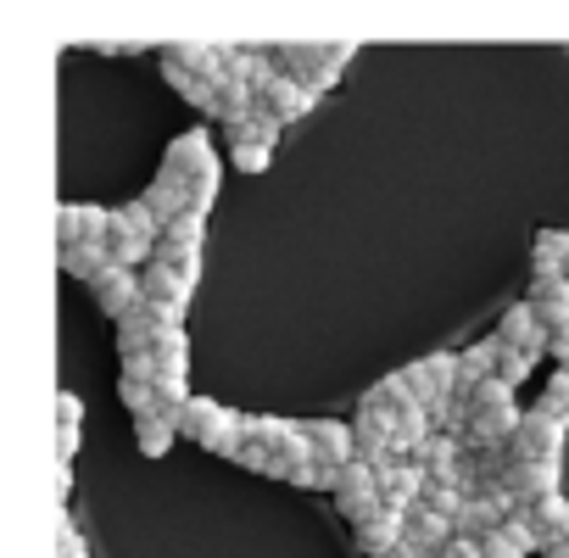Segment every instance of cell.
Segmentation results:
<instances>
[{
  "label": "cell",
  "instance_id": "cell-30",
  "mask_svg": "<svg viewBox=\"0 0 569 558\" xmlns=\"http://www.w3.org/2000/svg\"><path fill=\"white\" fill-rule=\"evenodd\" d=\"M402 375H408L413 402H425V408H430V402H441V386H436V375H430V363H425V358H419V363H408Z\"/></svg>",
  "mask_w": 569,
  "mask_h": 558
},
{
  "label": "cell",
  "instance_id": "cell-36",
  "mask_svg": "<svg viewBox=\"0 0 569 558\" xmlns=\"http://www.w3.org/2000/svg\"><path fill=\"white\" fill-rule=\"evenodd\" d=\"M480 558H525V552H519V547L497 530V536H486V541H480Z\"/></svg>",
  "mask_w": 569,
  "mask_h": 558
},
{
  "label": "cell",
  "instance_id": "cell-5",
  "mask_svg": "<svg viewBox=\"0 0 569 558\" xmlns=\"http://www.w3.org/2000/svg\"><path fill=\"white\" fill-rule=\"evenodd\" d=\"M352 536H358V552H363V558H391V552L408 541V514L380 508V514H369L363 525H352Z\"/></svg>",
  "mask_w": 569,
  "mask_h": 558
},
{
  "label": "cell",
  "instance_id": "cell-39",
  "mask_svg": "<svg viewBox=\"0 0 569 558\" xmlns=\"http://www.w3.org/2000/svg\"><path fill=\"white\" fill-rule=\"evenodd\" d=\"M547 352L558 358V369H569V330H558V336H547Z\"/></svg>",
  "mask_w": 569,
  "mask_h": 558
},
{
  "label": "cell",
  "instance_id": "cell-41",
  "mask_svg": "<svg viewBox=\"0 0 569 558\" xmlns=\"http://www.w3.org/2000/svg\"><path fill=\"white\" fill-rule=\"evenodd\" d=\"M547 558H569V541H552V547H547Z\"/></svg>",
  "mask_w": 569,
  "mask_h": 558
},
{
  "label": "cell",
  "instance_id": "cell-22",
  "mask_svg": "<svg viewBox=\"0 0 569 558\" xmlns=\"http://www.w3.org/2000/svg\"><path fill=\"white\" fill-rule=\"evenodd\" d=\"M157 262H162V268H173L190 291L201 286V251H184V246H173V240H157Z\"/></svg>",
  "mask_w": 569,
  "mask_h": 558
},
{
  "label": "cell",
  "instance_id": "cell-20",
  "mask_svg": "<svg viewBox=\"0 0 569 558\" xmlns=\"http://www.w3.org/2000/svg\"><path fill=\"white\" fill-rule=\"evenodd\" d=\"M223 413H229L223 402H212V397H190V408H184V430H179V436H190L196 447H207V441L223 430Z\"/></svg>",
  "mask_w": 569,
  "mask_h": 558
},
{
  "label": "cell",
  "instance_id": "cell-1",
  "mask_svg": "<svg viewBox=\"0 0 569 558\" xmlns=\"http://www.w3.org/2000/svg\"><path fill=\"white\" fill-rule=\"evenodd\" d=\"M212 168H223V157H218V146H212V129H184V134L162 151V173H157V179H168V185H196V179L212 173Z\"/></svg>",
  "mask_w": 569,
  "mask_h": 558
},
{
  "label": "cell",
  "instance_id": "cell-25",
  "mask_svg": "<svg viewBox=\"0 0 569 558\" xmlns=\"http://www.w3.org/2000/svg\"><path fill=\"white\" fill-rule=\"evenodd\" d=\"M162 240H173V246H184V251H201V240H207V218H201V212H184V218H173V223L162 229Z\"/></svg>",
  "mask_w": 569,
  "mask_h": 558
},
{
  "label": "cell",
  "instance_id": "cell-11",
  "mask_svg": "<svg viewBox=\"0 0 569 558\" xmlns=\"http://www.w3.org/2000/svg\"><path fill=\"white\" fill-rule=\"evenodd\" d=\"M57 268H62L68 279H84V286L96 291L118 262H112V251H107V246H57Z\"/></svg>",
  "mask_w": 569,
  "mask_h": 558
},
{
  "label": "cell",
  "instance_id": "cell-15",
  "mask_svg": "<svg viewBox=\"0 0 569 558\" xmlns=\"http://www.w3.org/2000/svg\"><path fill=\"white\" fill-rule=\"evenodd\" d=\"M279 129H284V123H279L268 107H257L251 118H229V123H223V146H229V151H234V146H273Z\"/></svg>",
  "mask_w": 569,
  "mask_h": 558
},
{
  "label": "cell",
  "instance_id": "cell-31",
  "mask_svg": "<svg viewBox=\"0 0 569 558\" xmlns=\"http://www.w3.org/2000/svg\"><path fill=\"white\" fill-rule=\"evenodd\" d=\"M352 57H358V46H330V57H325V73H319V84H313V90H319V96H325V90H336Z\"/></svg>",
  "mask_w": 569,
  "mask_h": 558
},
{
  "label": "cell",
  "instance_id": "cell-6",
  "mask_svg": "<svg viewBox=\"0 0 569 558\" xmlns=\"http://www.w3.org/2000/svg\"><path fill=\"white\" fill-rule=\"evenodd\" d=\"M96 302H101V313L112 319V325H123L129 313H140L146 308V286H140V273H129V268H112L101 286H96Z\"/></svg>",
  "mask_w": 569,
  "mask_h": 558
},
{
  "label": "cell",
  "instance_id": "cell-16",
  "mask_svg": "<svg viewBox=\"0 0 569 558\" xmlns=\"http://www.w3.org/2000/svg\"><path fill=\"white\" fill-rule=\"evenodd\" d=\"M452 536H458V525H452V519H441V514H430L425 502L408 514V541H413L419 552H430V558H436L441 547H452Z\"/></svg>",
  "mask_w": 569,
  "mask_h": 558
},
{
  "label": "cell",
  "instance_id": "cell-37",
  "mask_svg": "<svg viewBox=\"0 0 569 558\" xmlns=\"http://www.w3.org/2000/svg\"><path fill=\"white\" fill-rule=\"evenodd\" d=\"M436 558H480V541H469V536H452V547H441Z\"/></svg>",
  "mask_w": 569,
  "mask_h": 558
},
{
  "label": "cell",
  "instance_id": "cell-33",
  "mask_svg": "<svg viewBox=\"0 0 569 558\" xmlns=\"http://www.w3.org/2000/svg\"><path fill=\"white\" fill-rule=\"evenodd\" d=\"M229 162H234L240 173H262V168L273 162V146H234V151H229Z\"/></svg>",
  "mask_w": 569,
  "mask_h": 558
},
{
  "label": "cell",
  "instance_id": "cell-29",
  "mask_svg": "<svg viewBox=\"0 0 569 558\" xmlns=\"http://www.w3.org/2000/svg\"><path fill=\"white\" fill-rule=\"evenodd\" d=\"M530 369H536V358L530 352H513V347H502V358H497V380H508L513 391L530 380Z\"/></svg>",
  "mask_w": 569,
  "mask_h": 558
},
{
  "label": "cell",
  "instance_id": "cell-40",
  "mask_svg": "<svg viewBox=\"0 0 569 558\" xmlns=\"http://www.w3.org/2000/svg\"><path fill=\"white\" fill-rule=\"evenodd\" d=\"M57 491H62V497L73 491V464H57Z\"/></svg>",
  "mask_w": 569,
  "mask_h": 558
},
{
  "label": "cell",
  "instance_id": "cell-21",
  "mask_svg": "<svg viewBox=\"0 0 569 558\" xmlns=\"http://www.w3.org/2000/svg\"><path fill=\"white\" fill-rule=\"evenodd\" d=\"M157 218H162V229L173 223V218H184L190 212V185H168V179H151L146 185V196H140Z\"/></svg>",
  "mask_w": 569,
  "mask_h": 558
},
{
  "label": "cell",
  "instance_id": "cell-4",
  "mask_svg": "<svg viewBox=\"0 0 569 558\" xmlns=\"http://www.w3.org/2000/svg\"><path fill=\"white\" fill-rule=\"evenodd\" d=\"M336 508L352 519V525H363L369 514H380V475L369 469V464H352V469H341V486H336Z\"/></svg>",
  "mask_w": 569,
  "mask_h": 558
},
{
  "label": "cell",
  "instance_id": "cell-10",
  "mask_svg": "<svg viewBox=\"0 0 569 558\" xmlns=\"http://www.w3.org/2000/svg\"><path fill=\"white\" fill-rule=\"evenodd\" d=\"M497 336H502V347H513V352H530V358L547 352V330H541V319H536L530 302H513V308L502 313Z\"/></svg>",
  "mask_w": 569,
  "mask_h": 558
},
{
  "label": "cell",
  "instance_id": "cell-13",
  "mask_svg": "<svg viewBox=\"0 0 569 558\" xmlns=\"http://www.w3.org/2000/svg\"><path fill=\"white\" fill-rule=\"evenodd\" d=\"M497 358H502V336H486V341H475V347H463V352H458V363H463L458 402H463L469 391H480L486 380H497Z\"/></svg>",
  "mask_w": 569,
  "mask_h": 558
},
{
  "label": "cell",
  "instance_id": "cell-23",
  "mask_svg": "<svg viewBox=\"0 0 569 558\" xmlns=\"http://www.w3.org/2000/svg\"><path fill=\"white\" fill-rule=\"evenodd\" d=\"M173 436H179V430H173V425H162L157 413H151V419H134V447H140L146 458H162V452L173 447Z\"/></svg>",
  "mask_w": 569,
  "mask_h": 558
},
{
  "label": "cell",
  "instance_id": "cell-26",
  "mask_svg": "<svg viewBox=\"0 0 569 558\" xmlns=\"http://www.w3.org/2000/svg\"><path fill=\"white\" fill-rule=\"evenodd\" d=\"M118 402H123L134 419H151V413H157V386H146V380H118Z\"/></svg>",
  "mask_w": 569,
  "mask_h": 558
},
{
  "label": "cell",
  "instance_id": "cell-3",
  "mask_svg": "<svg viewBox=\"0 0 569 558\" xmlns=\"http://www.w3.org/2000/svg\"><path fill=\"white\" fill-rule=\"evenodd\" d=\"M308 441H313V458L330 464V469L358 464V430L347 419H308Z\"/></svg>",
  "mask_w": 569,
  "mask_h": 558
},
{
  "label": "cell",
  "instance_id": "cell-8",
  "mask_svg": "<svg viewBox=\"0 0 569 558\" xmlns=\"http://www.w3.org/2000/svg\"><path fill=\"white\" fill-rule=\"evenodd\" d=\"M262 107L279 118V123H297V118H308L313 107H319V90L313 84H302V79H291L279 68V79L268 84V96H262Z\"/></svg>",
  "mask_w": 569,
  "mask_h": 558
},
{
  "label": "cell",
  "instance_id": "cell-32",
  "mask_svg": "<svg viewBox=\"0 0 569 558\" xmlns=\"http://www.w3.org/2000/svg\"><path fill=\"white\" fill-rule=\"evenodd\" d=\"M218 179H223V168H212V173H201L196 185H190V212H212V201H218Z\"/></svg>",
  "mask_w": 569,
  "mask_h": 558
},
{
  "label": "cell",
  "instance_id": "cell-35",
  "mask_svg": "<svg viewBox=\"0 0 569 558\" xmlns=\"http://www.w3.org/2000/svg\"><path fill=\"white\" fill-rule=\"evenodd\" d=\"M57 246H79V201L57 207Z\"/></svg>",
  "mask_w": 569,
  "mask_h": 558
},
{
  "label": "cell",
  "instance_id": "cell-17",
  "mask_svg": "<svg viewBox=\"0 0 569 558\" xmlns=\"http://www.w3.org/2000/svg\"><path fill=\"white\" fill-rule=\"evenodd\" d=\"M325 57H330V46H273V62L291 79H302V84H319Z\"/></svg>",
  "mask_w": 569,
  "mask_h": 558
},
{
  "label": "cell",
  "instance_id": "cell-18",
  "mask_svg": "<svg viewBox=\"0 0 569 558\" xmlns=\"http://www.w3.org/2000/svg\"><path fill=\"white\" fill-rule=\"evenodd\" d=\"M112 235H129V240H162V218L146 207V201H123V207H112Z\"/></svg>",
  "mask_w": 569,
  "mask_h": 558
},
{
  "label": "cell",
  "instance_id": "cell-12",
  "mask_svg": "<svg viewBox=\"0 0 569 558\" xmlns=\"http://www.w3.org/2000/svg\"><path fill=\"white\" fill-rule=\"evenodd\" d=\"M302 419H284V413H246V436L257 441V447H268L273 458L279 452H291L297 441H302Z\"/></svg>",
  "mask_w": 569,
  "mask_h": 558
},
{
  "label": "cell",
  "instance_id": "cell-24",
  "mask_svg": "<svg viewBox=\"0 0 569 558\" xmlns=\"http://www.w3.org/2000/svg\"><path fill=\"white\" fill-rule=\"evenodd\" d=\"M536 408H541L547 419H558V425H569V369H558V375L547 380V391L536 397Z\"/></svg>",
  "mask_w": 569,
  "mask_h": 558
},
{
  "label": "cell",
  "instance_id": "cell-38",
  "mask_svg": "<svg viewBox=\"0 0 569 558\" xmlns=\"http://www.w3.org/2000/svg\"><path fill=\"white\" fill-rule=\"evenodd\" d=\"M73 452H79V430H57V458L73 464Z\"/></svg>",
  "mask_w": 569,
  "mask_h": 558
},
{
  "label": "cell",
  "instance_id": "cell-27",
  "mask_svg": "<svg viewBox=\"0 0 569 558\" xmlns=\"http://www.w3.org/2000/svg\"><path fill=\"white\" fill-rule=\"evenodd\" d=\"M57 558H90V541H84V530L68 508L57 514Z\"/></svg>",
  "mask_w": 569,
  "mask_h": 558
},
{
  "label": "cell",
  "instance_id": "cell-14",
  "mask_svg": "<svg viewBox=\"0 0 569 558\" xmlns=\"http://www.w3.org/2000/svg\"><path fill=\"white\" fill-rule=\"evenodd\" d=\"M530 273L536 279L569 273V229H536V240H530Z\"/></svg>",
  "mask_w": 569,
  "mask_h": 558
},
{
  "label": "cell",
  "instance_id": "cell-34",
  "mask_svg": "<svg viewBox=\"0 0 569 558\" xmlns=\"http://www.w3.org/2000/svg\"><path fill=\"white\" fill-rule=\"evenodd\" d=\"M84 425V402L79 391H57V430H79Z\"/></svg>",
  "mask_w": 569,
  "mask_h": 558
},
{
  "label": "cell",
  "instance_id": "cell-19",
  "mask_svg": "<svg viewBox=\"0 0 569 558\" xmlns=\"http://www.w3.org/2000/svg\"><path fill=\"white\" fill-rule=\"evenodd\" d=\"M151 358H157V380H184V369H190V341H184V330H157Z\"/></svg>",
  "mask_w": 569,
  "mask_h": 558
},
{
  "label": "cell",
  "instance_id": "cell-28",
  "mask_svg": "<svg viewBox=\"0 0 569 558\" xmlns=\"http://www.w3.org/2000/svg\"><path fill=\"white\" fill-rule=\"evenodd\" d=\"M291 486H302V491H336L341 486V469H330V464H302V469H291Z\"/></svg>",
  "mask_w": 569,
  "mask_h": 558
},
{
  "label": "cell",
  "instance_id": "cell-9",
  "mask_svg": "<svg viewBox=\"0 0 569 558\" xmlns=\"http://www.w3.org/2000/svg\"><path fill=\"white\" fill-rule=\"evenodd\" d=\"M525 302L536 308V319H541L547 336L569 330V273H558V279H530V297H525Z\"/></svg>",
  "mask_w": 569,
  "mask_h": 558
},
{
  "label": "cell",
  "instance_id": "cell-2",
  "mask_svg": "<svg viewBox=\"0 0 569 558\" xmlns=\"http://www.w3.org/2000/svg\"><path fill=\"white\" fill-rule=\"evenodd\" d=\"M563 441H569V425L547 419L541 408H525V425L508 441V458L513 464H563Z\"/></svg>",
  "mask_w": 569,
  "mask_h": 558
},
{
  "label": "cell",
  "instance_id": "cell-7",
  "mask_svg": "<svg viewBox=\"0 0 569 558\" xmlns=\"http://www.w3.org/2000/svg\"><path fill=\"white\" fill-rule=\"evenodd\" d=\"M162 79H168V84H173V96H179V101H190L201 118L223 123V96H218V84H212V79H196V73H184L173 57H162Z\"/></svg>",
  "mask_w": 569,
  "mask_h": 558
}]
</instances>
